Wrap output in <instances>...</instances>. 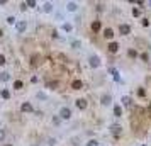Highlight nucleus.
Instances as JSON below:
<instances>
[{
	"mask_svg": "<svg viewBox=\"0 0 151 146\" xmlns=\"http://www.w3.org/2000/svg\"><path fill=\"white\" fill-rule=\"evenodd\" d=\"M119 33H121V36H127L131 33V26L129 24H121L119 26Z\"/></svg>",
	"mask_w": 151,
	"mask_h": 146,
	"instance_id": "5",
	"label": "nucleus"
},
{
	"mask_svg": "<svg viewBox=\"0 0 151 146\" xmlns=\"http://www.w3.org/2000/svg\"><path fill=\"white\" fill-rule=\"evenodd\" d=\"M149 5H151V2H149Z\"/></svg>",
	"mask_w": 151,
	"mask_h": 146,
	"instance_id": "41",
	"label": "nucleus"
},
{
	"mask_svg": "<svg viewBox=\"0 0 151 146\" xmlns=\"http://www.w3.org/2000/svg\"><path fill=\"white\" fill-rule=\"evenodd\" d=\"M141 60H144V61H148V53H143V54H141Z\"/></svg>",
	"mask_w": 151,
	"mask_h": 146,
	"instance_id": "36",
	"label": "nucleus"
},
{
	"mask_svg": "<svg viewBox=\"0 0 151 146\" xmlns=\"http://www.w3.org/2000/svg\"><path fill=\"white\" fill-rule=\"evenodd\" d=\"M15 29H17V33H24L26 29H27V22L26 20H17Z\"/></svg>",
	"mask_w": 151,
	"mask_h": 146,
	"instance_id": "6",
	"label": "nucleus"
},
{
	"mask_svg": "<svg viewBox=\"0 0 151 146\" xmlns=\"http://www.w3.org/2000/svg\"><path fill=\"white\" fill-rule=\"evenodd\" d=\"M143 26H144V27H148V26H149V20H148V19H143Z\"/></svg>",
	"mask_w": 151,
	"mask_h": 146,
	"instance_id": "35",
	"label": "nucleus"
},
{
	"mask_svg": "<svg viewBox=\"0 0 151 146\" xmlns=\"http://www.w3.org/2000/svg\"><path fill=\"white\" fill-rule=\"evenodd\" d=\"M88 65L92 66V68H98V66H100V58H98L97 54H90L88 56Z\"/></svg>",
	"mask_w": 151,
	"mask_h": 146,
	"instance_id": "2",
	"label": "nucleus"
},
{
	"mask_svg": "<svg viewBox=\"0 0 151 146\" xmlns=\"http://www.w3.org/2000/svg\"><path fill=\"white\" fill-rule=\"evenodd\" d=\"M80 46H82V43H80V41H71V48H73V49H78Z\"/></svg>",
	"mask_w": 151,
	"mask_h": 146,
	"instance_id": "25",
	"label": "nucleus"
},
{
	"mask_svg": "<svg viewBox=\"0 0 151 146\" xmlns=\"http://www.w3.org/2000/svg\"><path fill=\"white\" fill-rule=\"evenodd\" d=\"M0 95H2V99H5V100H9V99H10V92H9L7 88H2V90H0Z\"/></svg>",
	"mask_w": 151,
	"mask_h": 146,
	"instance_id": "16",
	"label": "nucleus"
},
{
	"mask_svg": "<svg viewBox=\"0 0 151 146\" xmlns=\"http://www.w3.org/2000/svg\"><path fill=\"white\" fill-rule=\"evenodd\" d=\"M87 146H102V144H100L97 139H88V141H87Z\"/></svg>",
	"mask_w": 151,
	"mask_h": 146,
	"instance_id": "21",
	"label": "nucleus"
},
{
	"mask_svg": "<svg viewBox=\"0 0 151 146\" xmlns=\"http://www.w3.org/2000/svg\"><path fill=\"white\" fill-rule=\"evenodd\" d=\"M5 22H7L9 26H15V24H17V19H15L14 15H9L7 19H5Z\"/></svg>",
	"mask_w": 151,
	"mask_h": 146,
	"instance_id": "18",
	"label": "nucleus"
},
{
	"mask_svg": "<svg viewBox=\"0 0 151 146\" xmlns=\"http://www.w3.org/2000/svg\"><path fill=\"white\" fill-rule=\"evenodd\" d=\"M87 106H88V104H87L85 99H77V100H75V107H77L78 110H85Z\"/></svg>",
	"mask_w": 151,
	"mask_h": 146,
	"instance_id": "3",
	"label": "nucleus"
},
{
	"mask_svg": "<svg viewBox=\"0 0 151 146\" xmlns=\"http://www.w3.org/2000/svg\"><path fill=\"white\" fill-rule=\"evenodd\" d=\"M127 54H129L131 58H136V56H138V51H136V49H129V51H127Z\"/></svg>",
	"mask_w": 151,
	"mask_h": 146,
	"instance_id": "27",
	"label": "nucleus"
},
{
	"mask_svg": "<svg viewBox=\"0 0 151 146\" xmlns=\"http://www.w3.org/2000/svg\"><path fill=\"white\" fill-rule=\"evenodd\" d=\"M51 122H53L54 126H58V124L61 122V117H60V116H53V119H51Z\"/></svg>",
	"mask_w": 151,
	"mask_h": 146,
	"instance_id": "23",
	"label": "nucleus"
},
{
	"mask_svg": "<svg viewBox=\"0 0 151 146\" xmlns=\"http://www.w3.org/2000/svg\"><path fill=\"white\" fill-rule=\"evenodd\" d=\"M61 31H65V33H71V31H73V24H70V22H63V24H61Z\"/></svg>",
	"mask_w": 151,
	"mask_h": 146,
	"instance_id": "14",
	"label": "nucleus"
},
{
	"mask_svg": "<svg viewBox=\"0 0 151 146\" xmlns=\"http://www.w3.org/2000/svg\"><path fill=\"white\" fill-rule=\"evenodd\" d=\"M102 146H107V144H102Z\"/></svg>",
	"mask_w": 151,
	"mask_h": 146,
	"instance_id": "40",
	"label": "nucleus"
},
{
	"mask_svg": "<svg viewBox=\"0 0 151 146\" xmlns=\"http://www.w3.org/2000/svg\"><path fill=\"white\" fill-rule=\"evenodd\" d=\"M114 116L115 117H121L122 116V107L121 106H114Z\"/></svg>",
	"mask_w": 151,
	"mask_h": 146,
	"instance_id": "17",
	"label": "nucleus"
},
{
	"mask_svg": "<svg viewBox=\"0 0 151 146\" xmlns=\"http://www.w3.org/2000/svg\"><path fill=\"white\" fill-rule=\"evenodd\" d=\"M36 99H39V100H48V95H46L44 92H37L36 93Z\"/></svg>",
	"mask_w": 151,
	"mask_h": 146,
	"instance_id": "19",
	"label": "nucleus"
},
{
	"mask_svg": "<svg viewBox=\"0 0 151 146\" xmlns=\"http://www.w3.org/2000/svg\"><path fill=\"white\" fill-rule=\"evenodd\" d=\"M110 73L114 75V78H115V80H119V71H117L115 68H110Z\"/></svg>",
	"mask_w": 151,
	"mask_h": 146,
	"instance_id": "28",
	"label": "nucleus"
},
{
	"mask_svg": "<svg viewBox=\"0 0 151 146\" xmlns=\"http://www.w3.org/2000/svg\"><path fill=\"white\" fill-rule=\"evenodd\" d=\"M110 133L114 134V136H121V133H122V127L119 126V124H112V126H110Z\"/></svg>",
	"mask_w": 151,
	"mask_h": 146,
	"instance_id": "7",
	"label": "nucleus"
},
{
	"mask_svg": "<svg viewBox=\"0 0 151 146\" xmlns=\"http://www.w3.org/2000/svg\"><path fill=\"white\" fill-rule=\"evenodd\" d=\"M4 146H14V144H10V143H7V144H4Z\"/></svg>",
	"mask_w": 151,
	"mask_h": 146,
	"instance_id": "38",
	"label": "nucleus"
},
{
	"mask_svg": "<svg viewBox=\"0 0 151 146\" xmlns=\"http://www.w3.org/2000/svg\"><path fill=\"white\" fill-rule=\"evenodd\" d=\"M139 14H141L139 12V9H132V15L134 17H139Z\"/></svg>",
	"mask_w": 151,
	"mask_h": 146,
	"instance_id": "31",
	"label": "nucleus"
},
{
	"mask_svg": "<svg viewBox=\"0 0 151 146\" xmlns=\"http://www.w3.org/2000/svg\"><path fill=\"white\" fill-rule=\"evenodd\" d=\"M43 10H44L46 14H51L54 10V5L51 4V2H44V5H43Z\"/></svg>",
	"mask_w": 151,
	"mask_h": 146,
	"instance_id": "10",
	"label": "nucleus"
},
{
	"mask_svg": "<svg viewBox=\"0 0 151 146\" xmlns=\"http://www.w3.org/2000/svg\"><path fill=\"white\" fill-rule=\"evenodd\" d=\"M26 5H27V7H36V2H34V0H27V2H26Z\"/></svg>",
	"mask_w": 151,
	"mask_h": 146,
	"instance_id": "29",
	"label": "nucleus"
},
{
	"mask_svg": "<svg viewBox=\"0 0 151 146\" xmlns=\"http://www.w3.org/2000/svg\"><path fill=\"white\" fill-rule=\"evenodd\" d=\"M4 139H5V131H4V129H0V143L4 141Z\"/></svg>",
	"mask_w": 151,
	"mask_h": 146,
	"instance_id": "30",
	"label": "nucleus"
},
{
	"mask_svg": "<svg viewBox=\"0 0 151 146\" xmlns=\"http://www.w3.org/2000/svg\"><path fill=\"white\" fill-rule=\"evenodd\" d=\"M58 116L61 117V121H70V119H71V109H70V107H60Z\"/></svg>",
	"mask_w": 151,
	"mask_h": 146,
	"instance_id": "1",
	"label": "nucleus"
},
{
	"mask_svg": "<svg viewBox=\"0 0 151 146\" xmlns=\"http://www.w3.org/2000/svg\"><path fill=\"white\" fill-rule=\"evenodd\" d=\"M49 87H51V88H56V87H58V82H51V83H49Z\"/></svg>",
	"mask_w": 151,
	"mask_h": 146,
	"instance_id": "34",
	"label": "nucleus"
},
{
	"mask_svg": "<svg viewBox=\"0 0 151 146\" xmlns=\"http://www.w3.org/2000/svg\"><path fill=\"white\" fill-rule=\"evenodd\" d=\"M22 87H24V83H22L21 80H15V82H14V88H15V90H21Z\"/></svg>",
	"mask_w": 151,
	"mask_h": 146,
	"instance_id": "22",
	"label": "nucleus"
},
{
	"mask_svg": "<svg viewBox=\"0 0 151 146\" xmlns=\"http://www.w3.org/2000/svg\"><path fill=\"white\" fill-rule=\"evenodd\" d=\"M2 65H5V56H4V54H0V66H2Z\"/></svg>",
	"mask_w": 151,
	"mask_h": 146,
	"instance_id": "33",
	"label": "nucleus"
},
{
	"mask_svg": "<svg viewBox=\"0 0 151 146\" xmlns=\"http://www.w3.org/2000/svg\"><path fill=\"white\" fill-rule=\"evenodd\" d=\"M56 143H58L56 138H49V139H48V144H49V146H56Z\"/></svg>",
	"mask_w": 151,
	"mask_h": 146,
	"instance_id": "26",
	"label": "nucleus"
},
{
	"mask_svg": "<svg viewBox=\"0 0 151 146\" xmlns=\"http://www.w3.org/2000/svg\"><path fill=\"white\" fill-rule=\"evenodd\" d=\"M138 95H139V97H144V95H146V92H144L143 88H139L138 90Z\"/></svg>",
	"mask_w": 151,
	"mask_h": 146,
	"instance_id": "32",
	"label": "nucleus"
},
{
	"mask_svg": "<svg viewBox=\"0 0 151 146\" xmlns=\"http://www.w3.org/2000/svg\"><path fill=\"white\" fill-rule=\"evenodd\" d=\"M100 104H102L104 107L110 106V104H112V95H109V93H105V95H102V97H100Z\"/></svg>",
	"mask_w": 151,
	"mask_h": 146,
	"instance_id": "4",
	"label": "nucleus"
},
{
	"mask_svg": "<svg viewBox=\"0 0 151 146\" xmlns=\"http://www.w3.org/2000/svg\"><path fill=\"white\" fill-rule=\"evenodd\" d=\"M107 48H109V51H110L112 54L119 51V44H117V43H114V41H112V43H109V46H107Z\"/></svg>",
	"mask_w": 151,
	"mask_h": 146,
	"instance_id": "12",
	"label": "nucleus"
},
{
	"mask_svg": "<svg viewBox=\"0 0 151 146\" xmlns=\"http://www.w3.org/2000/svg\"><path fill=\"white\" fill-rule=\"evenodd\" d=\"M2 36H4V31H2V29H0V37H2Z\"/></svg>",
	"mask_w": 151,
	"mask_h": 146,
	"instance_id": "37",
	"label": "nucleus"
},
{
	"mask_svg": "<svg viewBox=\"0 0 151 146\" xmlns=\"http://www.w3.org/2000/svg\"><path fill=\"white\" fill-rule=\"evenodd\" d=\"M121 102H122V106L129 107L131 104H132V99H131L129 95H122V97H121Z\"/></svg>",
	"mask_w": 151,
	"mask_h": 146,
	"instance_id": "11",
	"label": "nucleus"
},
{
	"mask_svg": "<svg viewBox=\"0 0 151 146\" xmlns=\"http://www.w3.org/2000/svg\"><path fill=\"white\" fill-rule=\"evenodd\" d=\"M21 110H22V112H34L32 104H31V102H24V104L21 106Z\"/></svg>",
	"mask_w": 151,
	"mask_h": 146,
	"instance_id": "8",
	"label": "nucleus"
},
{
	"mask_svg": "<svg viewBox=\"0 0 151 146\" xmlns=\"http://www.w3.org/2000/svg\"><path fill=\"white\" fill-rule=\"evenodd\" d=\"M77 9H78L77 2H66V10L68 12H77Z\"/></svg>",
	"mask_w": 151,
	"mask_h": 146,
	"instance_id": "9",
	"label": "nucleus"
},
{
	"mask_svg": "<svg viewBox=\"0 0 151 146\" xmlns=\"http://www.w3.org/2000/svg\"><path fill=\"white\" fill-rule=\"evenodd\" d=\"M9 78H10V77H9L7 71H2V73H0V82H9Z\"/></svg>",
	"mask_w": 151,
	"mask_h": 146,
	"instance_id": "20",
	"label": "nucleus"
},
{
	"mask_svg": "<svg viewBox=\"0 0 151 146\" xmlns=\"http://www.w3.org/2000/svg\"><path fill=\"white\" fill-rule=\"evenodd\" d=\"M98 29H100V22H98V20L92 22V31H98Z\"/></svg>",
	"mask_w": 151,
	"mask_h": 146,
	"instance_id": "24",
	"label": "nucleus"
},
{
	"mask_svg": "<svg viewBox=\"0 0 151 146\" xmlns=\"http://www.w3.org/2000/svg\"><path fill=\"white\" fill-rule=\"evenodd\" d=\"M82 87H83L82 80H73V82H71V88H73V90H80Z\"/></svg>",
	"mask_w": 151,
	"mask_h": 146,
	"instance_id": "15",
	"label": "nucleus"
},
{
	"mask_svg": "<svg viewBox=\"0 0 151 146\" xmlns=\"http://www.w3.org/2000/svg\"><path fill=\"white\" fill-rule=\"evenodd\" d=\"M32 146H37V144H32Z\"/></svg>",
	"mask_w": 151,
	"mask_h": 146,
	"instance_id": "39",
	"label": "nucleus"
},
{
	"mask_svg": "<svg viewBox=\"0 0 151 146\" xmlns=\"http://www.w3.org/2000/svg\"><path fill=\"white\" fill-rule=\"evenodd\" d=\"M104 37H105V39H112V37H114V31L110 27H105L104 29Z\"/></svg>",
	"mask_w": 151,
	"mask_h": 146,
	"instance_id": "13",
	"label": "nucleus"
}]
</instances>
